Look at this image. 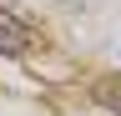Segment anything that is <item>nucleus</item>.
Instances as JSON below:
<instances>
[{
	"instance_id": "obj_1",
	"label": "nucleus",
	"mask_w": 121,
	"mask_h": 116,
	"mask_svg": "<svg viewBox=\"0 0 121 116\" xmlns=\"http://www.w3.org/2000/svg\"><path fill=\"white\" fill-rule=\"evenodd\" d=\"M35 51V25L15 10H0V56H25Z\"/></svg>"
}]
</instances>
